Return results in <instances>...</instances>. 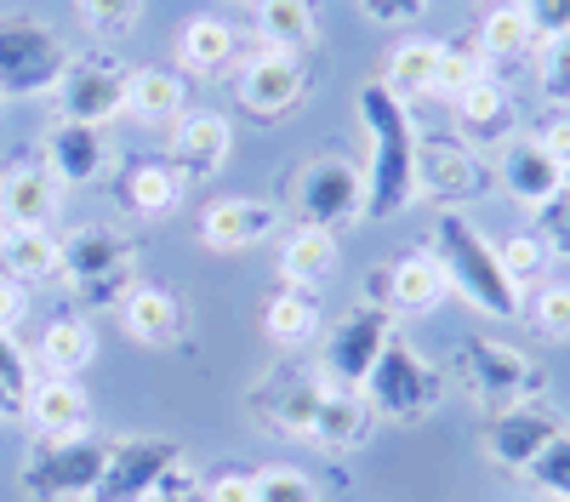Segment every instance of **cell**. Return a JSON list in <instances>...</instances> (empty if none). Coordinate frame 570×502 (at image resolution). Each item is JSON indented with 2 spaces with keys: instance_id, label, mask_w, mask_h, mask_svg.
<instances>
[{
  "instance_id": "c3c4849f",
  "label": "cell",
  "mask_w": 570,
  "mask_h": 502,
  "mask_svg": "<svg viewBox=\"0 0 570 502\" xmlns=\"http://www.w3.org/2000/svg\"><path fill=\"white\" fill-rule=\"evenodd\" d=\"M23 319H29V286L0 274V332H18Z\"/></svg>"
},
{
  "instance_id": "ab89813d",
  "label": "cell",
  "mask_w": 570,
  "mask_h": 502,
  "mask_svg": "<svg viewBox=\"0 0 570 502\" xmlns=\"http://www.w3.org/2000/svg\"><path fill=\"white\" fill-rule=\"evenodd\" d=\"M75 12H80V23L98 35V40H120V35L137 29L142 0H75Z\"/></svg>"
},
{
  "instance_id": "3957f363",
  "label": "cell",
  "mask_w": 570,
  "mask_h": 502,
  "mask_svg": "<svg viewBox=\"0 0 570 502\" xmlns=\"http://www.w3.org/2000/svg\"><path fill=\"white\" fill-rule=\"evenodd\" d=\"M451 372H456L462 394L480 405L485 417H497V411H508V405H531L548 388L542 365L525 348H513L502 337H485V332H468V337L451 343Z\"/></svg>"
},
{
  "instance_id": "ac0fdd59",
  "label": "cell",
  "mask_w": 570,
  "mask_h": 502,
  "mask_svg": "<svg viewBox=\"0 0 570 502\" xmlns=\"http://www.w3.org/2000/svg\"><path fill=\"white\" fill-rule=\"evenodd\" d=\"M451 115H456V137L462 144H473V149H508L519 131H525V115H519V104H513V91L497 80V75H480L462 98L451 104Z\"/></svg>"
},
{
  "instance_id": "f6af8a7d",
  "label": "cell",
  "mask_w": 570,
  "mask_h": 502,
  "mask_svg": "<svg viewBox=\"0 0 570 502\" xmlns=\"http://www.w3.org/2000/svg\"><path fill=\"white\" fill-rule=\"evenodd\" d=\"M525 137H537V144L570 171V109H542L537 115V126L525 131Z\"/></svg>"
},
{
  "instance_id": "74e56055",
  "label": "cell",
  "mask_w": 570,
  "mask_h": 502,
  "mask_svg": "<svg viewBox=\"0 0 570 502\" xmlns=\"http://www.w3.org/2000/svg\"><path fill=\"white\" fill-rule=\"evenodd\" d=\"M525 319L548 343H570V280H542L525 292Z\"/></svg>"
},
{
  "instance_id": "44dd1931",
  "label": "cell",
  "mask_w": 570,
  "mask_h": 502,
  "mask_svg": "<svg viewBox=\"0 0 570 502\" xmlns=\"http://www.w3.org/2000/svg\"><path fill=\"white\" fill-rule=\"evenodd\" d=\"M497 183L508 189V200L513 206H525V211H542V206H553L559 195H564V183H570V171L537 144V137H525L519 131L513 144L502 149V160H497Z\"/></svg>"
},
{
  "instance_id": "7dc6e473",
  "label": "cell",
  "mask_w": 570,
  "mask_h": 502,
  "mask_svg": "<svg viewBox=\"0 0 570 502\" xmlns=\"http://www.w3.org/2000/svg\"><path fill=\"white\" fill-rule=\"evenodd\" d=\"M354 7H360L371 23H383V29H411V23L428 12V0H354Z\"/></svg>"
},
{
  "instance_id": "7bdbcfd3",
  "label": "cell",
  "mask_w": 570,
  "mask_h": 502,
  "mask_svg": "<svg viewBox=\"0 0 570 502\" xmlns=\"http://www.w3.org/2000/svg\"><path fill=\"white\" fill-rule=\"evenodd\" d=\"M29 383H35V354L18 343V332H0V388L23 400Z\"/></svg>"
},
{
  "instance_id": "52a82bcc",
  "label": "cell",
  "mask_w": 570,
  "mask_h": 502,
  "mask_svg": "<svg viewBox=\"0 0 570 502\" xmlns=\"http://www.w3.org/2000/svg\"><path fill=\"white\" fill-rule=\"evenodd\" d=\"M497 183V166L462 144L456 131H422L416 137V200H434L440 211H462L485 200Z\"/></svg>"
},
{
  "instance_id": "8d00e7d4",
  "label": "cell",
  "mask_w": 570,
  "mask_h": 502,
  "mask_svg": "<svg viewBox=\"0 0 570 502\" xmlns=\"http://www.w3.org/2000/svg\"><path fill=\"white\" fill-rule=\"evenodd\" d=\"M497 257H502L508 280H513L519 292L542 286V280H548V268H553V252H548V240L537 235V228H513L508 240H497Z\"/></svg>"
},
{
  "instance_id": "e0dca14e",
  "label": "cell",
  "mask_w": 570,
  "mask_h": 502,
  "mask_svg": "<svg viewBox=\"0 0 570 502\" xmlns=\"http://www.w3.org/2000/svg\"><path fill=\"white\" fill-rule=\"evenodd\" d=\"M58 109L63 120H80V126H109L126 115V63L115 58H75L63 86H58Z\"/></svg>"
},
{
  "instance_id": "277c9868",
  "label": "cell",
  "mask_w": 570,
  "mask_h": 502,
  "mask_svg": "<svg viewBox=\"0 0 570 502\" xmlns=\"http://www.w3.org/2000/svg\"><path fill=\"white\" fill-rule=\"evenodd\" d=\"M360 394L371 400L376 423L411 429V423H428V417L445 405V372H440V365L428 360L416 343H405V337L394 332L389 348H383V360L371 365V377H365Z\"/></svg>"
},
{
  "instance_id": "4dcf8cb0",
  "label": "cell",
  "mask_w": 570,
  "mask_h": 502,
  "mask_svg": "<svg viewBox=\"0 0 570 502\" xmlns=\"http://www.w3.org/2000/svg\"><path fill=\"white\" fill-rule=\"evenodd\" d=\"M40 372H52V377H80L91 360H98V326H91L86 314H58L52 326L40 332Z\"/></svg>"
},
{
  "instance_id": "f35d334b",
  "label": "cell",
  "mask_w": 570,
  "mask_h": 502,
  "mask_svg": "<svg viewBox=\"0 0 570 502\" xmlns=\"http://www.w3.org/2000/svg\"><path fill=\"white\" fill-rule=\"evenodd\" d=\"M531 491H542L548 502H570V429H559L542 451H537V463L525 469Z\"/></svg>"
},
{
  "instance_id": "603a6c76",
  "label": "cell",
  "mask_w": 570,
  "mask_h": 502,
  "mask_svg": "<svg viewBox=\"0 0 570 502\" xmlns=\"http://www.w3.org/2000/svg\"><path fill=\"white\" fill-rule=\"evenodd\" d=\"M23 417L35 423L40 440H69V434H86V417H91V400L80 388V377H52L40 372L29 388H23Z\"/></svg>"
},
{
  "instance_id": "f907efd6",
  "label": "cell",
  "mask_w": 570,
  "mask_h": 502,
  "mask_svg": "<svg viewBox=\"0 0 570 502\" xmlns=\"http://www.w3.org/2000/svg\"><path fill=\"white\" fill-rule=\"evenodd\" d=\"M12 411H18V394H7V388H0V423H7Z\"/></svg>"
},
{
  "instance_id": "d6986e66",
  "label": "cell",
  "mask_w": 570,
  "mask_h": 502,
  "mask_svg": "<svg viewBox=\"0 0 570 502\" xmlns=\"http://www.w3.org/2000/svg\"><path fill=\"white\" fill-rule=\"evenodd\" d=\"M63 206V183L52 177L46 155H23L0 171V228H52Z\"/></svg>"
},
{
  "instance_id": "836d02e7",
  "label": "cell",
  "mask_w": 570,
  "mask_h": 502,
  "mask_svg": "<svg viewBox=\"0 0 570 502\" xmlns=\"http://www.w3.org/2000/svg\"><path fill=\"white\" fill-rule=\"evenodd\" d=\"M434 75H440V40H422V35L394 40V52L383 63V86L394 91L400 104L434 98Z\"/></svg>"
},
{
  "instance_id": "bcb514c9",
  "label": "cell",
  "mask_w": 570,
  "mask_h": 502,
  "mask_svg": "<svg viewBox=\"0 0 570 502\" xmlns=\"http://www.w3.org/2000/svg\"><path fill=\"white\" fill-rule=\"evenodd\" d=\"M519 7H525V18H531V29H537L542 46L559 40V35H570V0H519Z\"/></svg>"
},
{
  "instance_id": "5b68a950",
  "label": "cell",
  "mask_w": 570,
  "mask_h": 502,
  "mask_svg": "<svg viewBox=\"0 0 570 502\" xmlns=\"http://www.w3.org/2000/svg\"><path fill=\"white\" fill-rule=\"evenodd\" d=\"M75 63V46L40 18H0V98H46Z\"/></svg>"
},
{
  "instance_id": "7a4b0ae2",
  "label": "cell",
  "mask_w": 570,
  "mask_h": 502,
  "mask_svg": "<svg viewBox=\"0 0 570 502\" xmlns=\"http://www.w3.org/2000/svg\"><path fill=\"white\" fill-rule=\"evenodd\" d=\"M428 252H434V263L445 268L451 292L468 308H480L485 319H519V314H525V292L508 280V268L497 257V240L480 235V223H473L468 211H440Z\"/></svg>"
},
{
  "instance_id": "4316f807",
  "label": "cell",
  "mask_w": 570,
  "mask_h": 502,
  "mask_svg": "<svg viewBox=\"0 0 570 502\" xmlns=\"http://www.w3.org/2000/svg\"><path fill=\"white\" fill-rule=\"evenodd\" d=\"M371 429H376V411H371V400L360 394V388H331L325 383V394H320V411H314V445H325V451H360L365 440H371Z\"/></svg>"
},
{
  "instance_id": "1f68e13d",
  "label": "cell",
  "mask_w": 570,
  "mask_h": 502,
  "mask_svg": "<svg viewBox=\"0 0 570 502\" xmlns=\"http://www.w3.org/2000/svg\"><path fill=\"white\" fill-rule=\"evenodd\" d=\"M320 332H325V308H320L314 292L279 286V292L263 303V337H268V343H279V348H308Z\"/></svg>"
},
{
  "instance_id": "5bb4252c",
  "label": "cell",
  "mask_w": 570,
  "mask_h": 502,
  "mask_svg": "<svg viewBox=\"0 0 570 502\" xmlns=\"http://www.w3.org/2000/svg\"><path fill=\"white\" fill-rule=\"evenodd\" d=\"M228 155H234V126H228V115H217V109H183V115L171 120L166 160H171V171L183 177V189H200V183L223 177Z\"/></svg>"
},
{
  "instance_id": "f1b7e54d",
  "label": "cell",
  "mask_w": 570,
  "mask_h": 502,
  "mask_svg": "<svg viewBox=\"0 0 570 502\" xmlns=\"http://www.w3.org/2000/svg\"><path fill=\"white\" fill-rule=\"evenodd\" d=\"M337 263H343L337 235L297 223L292 235H285V246H279V280H285V286H297V292H320L331 274H337Z\"/></svg>"
},
{
  "instance_id": "b9f144b4",
  "label": "cell",
  "mask_w": 570,
  "mask_h": 502,
  "mask_svg": "<svg viewBox=\"0 0 570 502\" xmlns=\"http://www.w3.org/2000/svg\"><path fill=\"white\" fill-rule=\"evenodd\" d=\"M252 485H257V502H320V485L303 469H285V463L257 469Z\"/></svg>"
},
{
  "instance_id": "60d3db41",
  "label": "cell",
  "mask_w": 570,
  "mask_h": 502,
  "mask_svg": "<svg viewBox=\"0 0 570 502\" xmlns=\"http://www.w3.org/2000/svg\"><path fill=\"white\" fill-rule=\"evenodd\" d=\"M537 86H542L548 109H570V35L537 46Z\"/></svg>"
},
{
  "instance_id": "681fc988",
  "label": "cell",
  "mask_w": 570,
  "mask_h": 502,
  "mask_svg": "<svg viewBox=\"0 0 570 502\" xmlns=\"http://www.w3.org/2000/svg\"><path fill=\"white\" fill-rule=\"evenodd\" d=\"M200 496H206V502H257V485H252V474L228 469V474L206 480V491H200Z\"/></svg>"
},
{
  "instance_id": "e575fe53",
  "label": "cell",
  "mask_w": 570,
  "mask_h": 502,
  "mask_svg": "<svg viewBox=\"0 0 570 502\" xmlns=\"http://www.w3.org/2000/svg\"><path fill=\"white\" fill-rule=\"evenodd\" d=\"M0 274L23 286L58 280V235L52 228H0Z\"/></svg>"
},
{
  "instance_id": "4fadbf2b",
  "label": "cell",
  "mask_w": 570,
  "mask_h": 502,
  "mask_svg": "<svg viewBox=\"0 0 570 502\" xmlns=\"http://www.w3.org/2000/svg\"><path fill=\"white\" fill-rule=\"evenodd\" d=\"M303 98H308V58L274 52V46H257L240 58V109L252 120H285L292 109H303Z\"/></svg>"
},
{
  "instance_id": "9c48e42d",
  "label": "cell",
  "mask_w": 570,
  "mask_h": 502,
  "mask_svg": "<svg viewBox=\"0 0 570 502\" xmlns=\"http://www.w3.org/2000/svg\"><path fill=\"white\" fill-rule=\"evenodd\" d=\"M104 456H109V445L91 440V434L40 440L23 456L18 491L29 502H91V496H98V480H104Z\"/></svg>"
},
{
  "instance_id": "484cf974",
  "label": "cell",
  "mask_w": 570,
  "mask_h": 502,
  "mask_svg": "<svg viewBox=\"0 0 570 502\" xmlns=\"http://www.w3.org/2000/svg\"><path fill=\"white\" fill-rule=\"evenodd\" d=\"M120 326H126V337L142 343V348H166V343L183 337V303H177V292H166V286H142V280H137V286L120 297Z\"/></svg>"
},
{
  "instance_id": "7402d4cb",
  "label": "cell",
  "mask_w": 570,
  "mask_h": 502,
  "mask_svg": "<svg viewBox=\"0 0 570 502\" xmlns=\"http://www.w3.org/2000/svg\"><path fill=\"white\" fill-rule=\"evenodd\" d=\"M46 166H52V177L63 183V189H86V183H98L109 171V144L98 126H80V120H52V131H46L40 144Z\"/></svg>"
},
{
  "instance_id": "6da1fadb",
  "label": "cell",
  "mask_w": 570,
  "mask_h": 502,
  "mask_svg": "<svg viewBox=\"0 0 570 502\" xmlns=\"http://www.w3.org/2000/svg\"><path fill=\"white\" fill-rule=\"evenodd\" d=\"M354 115L365 126V217L389 223L400 211L416 206V115L411 104H400L383 80H365L354 91Z\"/></svg>"
},
{
  "instance_id": "d590c367",
  "label": "cell",
  "mask_w": 570,
  "mask_h": 502,
  "mask_svg": "<svg viewBox=\"0 0 570 502\" xmlns=\"http://www.w3.org/2000/svg\"><path fill=\"white\" fill-rule=\"evenodd\" d=\"M480 75H491L485 58H480V40H473V35L440 40V75H434V98H440V104H456Z\"/></svg>"
},
{
  "instance_id": "d4e9b609",
  "label": "cell",
  "mask_w": 570,
  "mask_h": 502,
  "mask_svg": "<svg viewBox=\"0 0 570 502\" xmlns=\"http://www.w3.org/2000/svg\"><path fill=\"white\" fill-rule=\"evenodd\" d=\"M240 63V35H234L228 18L200 12L177 29V75H195V80H217L223 69Z\"/></svg>"
},
{
  "instance_id": "7c38bea8",
  "label": "cell",
  "mask_w": 570,
  "mask_h": 502,
  "mask_svg": "<svg viewBox=\"0 0 570 502\" xmlns=\"http://www.w3.org/2000/svg\"><path fill=\"white\" fill-rule=\"evenodd\" d=\"M320 394H325L320 365H285V372H268V377H257V383H252L246 411L257 417V429H263V434H279V440H308V434H314Z\"/></svg>"
},
{
  "instance_id": "816d5d0a",
  "label": "cell",
  "mask_w": 570,
  "mask_h": 502,
  "mask_svg": "<svg viewBox=\"0 0 570 502\" xmlns=\"http://www.w3.org/2000/svg\"><path fill=\"white\" fill-rule=\"evenodd\" d=\"M0 115H7V98H0Z\"/></svg>"
},
{
  "instance_id": "8fae6325",
  "label": "cell",
  "mask_w": 570,
  "mask_h": 502,
  "mask_svg": "<svg viewBox=\"0 0 570 502\" xmlns=\"http://www.w3.org/2000/svg\"><path fill=\"white\" fill-rule=\"evenodd\" d=\"M389 337H394V314L360 297L354 308H343V314L320 332V377H325L331 388H365L371 365L383 360Z\"/></svg>"
},
{
  "instance_id": "f5cc1de1",
  "label": "cell",
  "mask_w": 570,
  "mask_h": 502,
  "mask_svg": "<svg viewBox=\"0 0 570 502\" xmlns=\"http://www.w3.org/2000/svg\"><path fill=\"white\" fill-rule=\"evenodd\" d=\"M564 195H570V183H564Z\"/></svg>"
},
{
  "instance_id": "83f0119b",
  "label": "cell",
  "mask_w": 570,
  "mask_h": 502,
  "mask_svg": "<svg viewBox=\"0 0 570 502\" xmlns=\"http://www.w3.org/2000/svg\"><path fill=\"white\" fill-rule=\"evenodd\" d=\"M183 109H188V86H183L177 69H160V63L126 69V115H131V120H142V126H171Z\"/></svg>"
},
{
  "instance_id": "f546056e",
  "label": "cell",
  "mask_w": 570,
  "mask_h": 502,
  "mask_svg": "<svg viewBox=\"0 0 570 502\" xmlns=\"http://www.w3.org/2000/svg\"><path fill=\"white\" fill-rule=\"evenodd\" d=\"M473 40H480L485 69H513V63L537 58V46H542L519 0H508V7H491V12L480 18V29H473Z\"/></svg>"
},
{
  "instance_id": "cb8c5ba5",
  "label": "cell",
  "mask_w": 570,
  "mask_h": 502,
  "mask_svg": "<svg viewBox=\"0 0 570 502\" xmlns=\"http://www.w3.org/2000/svg\"><path fill=\"white\" fill-rule=\"evenodd\" d=\"M183 177L171 171L166 155H131L120 171H115V200L131 211V217H171L183 206Z\"/></svg>"
},
{
  "instance_id": "ba28073f",
  "label": "cell",
  "mask_w": 570,
  "mask_h": 502,
  "mask_svg": "<svg viewBox=\"0 0 570 502\" xmlns=\"http://www.w3.org/2000/svg\"><path fill=\"white\" fill-rule=\"evenodd\" d=\"M183 445L177 440H115L104 456V480L91 502H177L183 485Z\"/></svg>"
},
{
  "instance_id": "ee69618b",
  "label": "cell",
  "mask_w": 570,
  "mask_h": 502,
  "mask_svg": "<svg viewBox=\"0 0 570 502\" xmlns=\"http://www.w3.org/2000/svg\"><path fill=\"white\" fill-rule=\"evenodd\" d=\"M531 228H537V235L548 240V252H553V263H570V195H559L553 206H542Z\"/></svg>"
},
{
  "instance_id": "30bf717a",
  "label": "cell",
  "mask_w": 570,
  "mask_h": 502,
  "mask_svg": "<svg viewBox=\"0 0 570 502\" xmlns=\"http://www.w3.org/2000/svg\"><path fill=\"white\" fill-rule=\"evenodd\" d=\"M292 211L308 228H325V235H343L365 217V171L348 155H314L297 166L292 177Z\"/></svg>"
},
{
  "instance_id": "2e32d148",
  "label": "cell",
  "mask_w": 570,
  "mask_h": 502,
  "mask_svg": "<svg viewBox=\"0 0 570 502\" xmlns=\"http://www.w3.org/2000/svg\"><path fill=\"white\" fill-rule=\"evenodd\" d=\"M559 411L548 400H531V405H508L497 411V417H485L480 429V451H485V463L502 469V474H525L537 463V451L559 434Z\"/></svg>"
},
{
  "instance_id": "9a60e30c",
  "label": "cell",
  "mask_w": 570,
  "mask_h": 502,
  "mask_svg": "<svg viewBox=\"0 0 570 502\" xmlns=\"http://www.w3.org/2000/svg\"><path fill=\"white\" fill-rule=\"evenodd\" d=\"M445 297H451V280H445V268L434 263L428 246L365 274V303L389 308V314H434Z\"/></svg>"
},
{
  "instance_id": "ffe728a7",
  "label": "cell",
  "mask_w": 570,
  "mask_h": 502,
  "mask_svg": "<svg viewBox=\"0 0 570 502\" xmlns=\"http://www.w3.org/2000/svg\"><path fill=\"white\" fill-rule=\"evenodd\" d=\"M279 217H285V206L268 195H217L200 211V240L212 252H252L279 228Z\"/></svg>"
},
{
  "instance_id": "d6a6232c",
  "label": "cell",
  "mask_w": 570,
  "mask_h": 502,
  "mask_svg": "<svg viewBox=\"0 0 570 502\" xmlns=\"http://www.w3.org/2000/svg\"><path fill=\"white\" fill-rule=\"evenodd\" d=\"M252 7H257V40L274 46V52L308 58L320 46V18L308 0H252Z\"/></svg>"
},
{
  "instance_id": "8992f818",
  "label": "cell",
  "mask_w": 570,
  "mask_h": 502,
  "mask_svg": "<svg viewBox=\"0 0 570 502\" xmlns=\"http://www.w3.org/2000/svg\"><path fill=\"white\" fill-rule=\"evenodd\" d=\"M137 274V240L120 235V228H98V223H80L69 235H58V280L91 303H109L126 297Z\"/></svg>"
}]
</instances>
